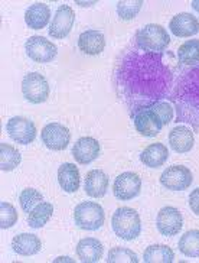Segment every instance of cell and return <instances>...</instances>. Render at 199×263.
<instances>
[{"mask_svg":"<svg viewBox=\"0 0 199 263\" xmlns=\"http://www.w3.org/2000/svg\"><path fill=\"white\" fill-rule=\"evenodd\" d=\"M142 191V178L136 172H123L114 181L113 193L120 201H129L136 198Z\"/></svg>","mask_w":199,"mask_h":263,"instance_id":"obj_9","label":"cell"},{"mask_svg":"<svg viewBox=\"0 0 199 263\" xmlns=\"http://www.w3.org/2000/svg\"><path fill=\"white\" fill-rule=\"evenodd\" d=\"M17 221V211L16 209L9 204V202H0V229H10L13 227Z\"/></svg>","mask_w":199,"mask_h":263,"instance_id":"obj_33","label":"cell"},{"mask_svg":"<svg viewBox=\"0 0 199 263\" xmlns=\"http://www.w3.org/2000/svg\"><path fill=\"white\" fill-rule=\"evenodd\" d=\"M6 132L10 139L21 145H29L36 138V126L35 123L22 116L12 117L6 124Z\"/></svg>","mask_w":199,"mask_h":263,"instance_id":"obj_10","label":"cell"},{"mask_svg":"<svg viewBox=\"0 0 199 263\" xmlns=\"http://www.w3.org/2000/svg\"><path fill=\"white\" fill-rule=\"evenodd\" d=\"M23 97L33 104L45 103L49 97V84L39 72H29L22 80Z\"/></svg>","mask_w":199,"mask_h":263,"instance_id":"obj_6","label":"cell"},{"mask_svg":"<svg viewBox=\"0 0 199 263\" xmlns=\"http://www.w3.org/2000/svg\"><path fill=\"white\" fill-rule=\"evenodd\" d=\"M195 143L193 133L186 126H176L169 133V145L177 154L189 152Z\"/></svg>","mask_w":199,"mask_h":263,"instance_id":"obj_21","label":"cell"},{"mask_svg":"<svg viewBox=\"0 0 199 263\" xmlns=\"http://www.w3.org/2000/svg\"><path fill=\"white\" fill-rule=\"evenodd\" d=\"M173 260V250L165 245H152L143 253V262L146 263H172Z\"/></svg>","mask_w":199,"mask_h":263,"instance_id":"obj_25","label":"cell"},{"mask_svg":"<svg viewBox=\"0 0 199 263\" xmlns=\"http://www.w3.org/2000/svg\"><path fill=\"white\" fill-rule=\"evenodd\" d=\"M44 201V195L39 193L38 190L35 188H25L21 195H19V204H21V209L28 214L31 213L32 210L38 205L39 202Z\"/></svg>","mask_w":199,"mask_h":263,"instance_id":"obj_30","label":"cell"},{"mask_svg":"<svg viewBox=\"0 0 199 263\" xmlns=\"http://www.w3.org/2000/svg\"><path fill=\"white\" fill-rule=\"evenodd\" d=\"M179 252L186 257H199V230H189L179 240Z\"/></svg>","mask_w":199,"mask_h":263,"instance_id":"obj_29","label":"cell"},{"mask_svg":"<svg viewBox=\"0 0 199 263\" xmlns=\"http://www.w3.org/2000/svg\"><path fill=\"white\" fill-rule=\"evenodd\" d=\"M115 236L126 241L137 239L142 233V220L136 210L130 207H120L115 210L111 218Z\"/></svg>","mask_w":199,"mask_h":263,"instance_id":"obj_3","label":"cell"},{"mask_svg":"<svg viewBox=\"0 0 199 263\" xmlns=\"http://www.w3.org/2000/svg\"><path fill=\"white\" fill-rule=\"evenodd\" d=\"M169 101L176 111V123L199 129V64L177 70Z\"/></svg>","mask_w":199,"mask_h":263,"instance_id":"obj_2","label":"cell"},{"mask_svg":"<svg viewBox=\"0 0 199 263\" xmlns=\"http://www.w3.org/2000/svg\"><path fill=\"white\" fill-rule=\"evenodd\" d=\"M189 207L196 216H199V188H195L189 194Z\"/></svg>","mask_w":199,"mask_h":263,"instance_id":"obj_35","label":"cell"},{"mask_svg":"<svg viewBox=\"0 0 199 263\" xmlns=\"http://www.w3.org/2000/svg\"><path fill=\"white\" fill-rule=\"evenodd\" d=\"M143 6L142 0H122L117 3V13L123 21H131Z\"/></svg>","mask_w":199,"mask_h":263,"instance_id":"obj_31","label":"cell"},{"mask_svg":"<svg viewBox=\"0 0 199 263\" xmlns=\"http://www.w3.org/2000/svg\"><path fill=\"white\" fill-rule=\"evenodd\" d=\"M78 48L85 55H99L106 48L104 33L95 29H88L83 32L78 38Z\"/></svg>","mask_w":199,"mask_h":263,"instance_id":"obj_17","label":"cell"},{"mask_svg":"<svg viewBox=\"0 0 199 263\" xmlns=\"http://www.w3.org/2000/svg\"><path fill=\"white\" fill-rule=\"evenodd\" d=\"M12 248L17 255L21 256H33L41 252L42 241L38 236L31 233H22L17 234L15 239L12 240Z\"/></svg>","mask_w":199,"mask_h":263,"instance_id":"obj_22","label":"cell"},{"mask_svg":"<svg viewBox=\"0 0 199 263\" xmlns=\"http://www.w3.org/2000/svg\"><path fill=\"white\" fill-rule=\"evenodd\" d=\"M55 262H74V260L69 257H58V259H55Z\"/></svg>","mask_w":199,"mask_h":263,"instance_id":"obj_36","label":"cell"},{"mask_svg":"<svg viewBox=\"0 0 199 263\" xmlns=\"http://www.w3.org/2000/svg\"><path fill=\"white\" fill-rule=\"evenodd\" d=\"M58 182L62 191L72 194L79 188V171L74 163H62L58 170Z\"/></svg>","mask_w":199,"mask_h":263,"instance_id":"obj_24","label":"cell"},{"mask_svg":"<svg viewBox=\"0 0 199 263\" xmlns=\"http://www.w3.org/2000/svg\"><path fill=\"white\" fill-rule=\"evenodd\" d=\"M25 49L32 61L39 62V64H48V62L54 61L58 54V48L54 42L38 35L28 38L25 44Z\"/></svg>","mask_w":199,"mask_h":263,"instance_id":"obj_7","label":"cell"},{"mask_svg":"<svg viewBox=\"0 0 199 263\" xmlns=\"http://www.w3.org/2000/svg\"><path fill=\"white\" fill-rule=\"evenodd\" d=\"M104 246L99 240L94 237H85L78 241L77 256L81 262L84 263H97L103 257Z\"/></svg>","mask_w":199,"mask_h":263,"instance_id":"obj_19","label":"cell"},{"mask_svg":"<svg viewBox=\"0 0 199 263\" xmlns=\"http://www.w3.org/2000/svg\"><path fill=\"white\" fill-rule=\"evenodd\" d=\"M104 210L98 202L84 201L79 202L74 210V221L81 230L95 232L104 224Z\"/></svg>","mask_w":199,"mask_h":263,"instance_id":"obj_5","label":"cell"},{"mask_svg":"<svg viewBox=\"0 0 199 263\" xmlns=\"http://www.w3.org/2000/svg\"><path fill=\"white\" fill-rule=\"evenodd\" d=\"M169 29L177 38H189L199 32V21L192 13H177L172 17Z\"/></svg>","mask_w":199,"mask_h":263,"instance_id":"obj_16","label":"cell"},{"mask_svg":"<svg viewBox=\"0 0 199 263\" xmlns=\"http://www.w3.org/2000/svg\"><path fill=\"white\" fill-rule=\"evenodd\" d=\"M192 8L195 9L199 13V0H193V2H192Z\"/></svg>","mask_w":199,"mask_h":263,"instance_id":"obj_37","label":"cell"},{"mask_svg":"<svg viewBox=\"0 0 199 263\" xmlns=\"http://www.w3.org/2000/svg\"><path fill=\"white\" fill-rule=\"evenodd\" d=\"M22 161L21 152L8 143H0V170L3 172H10L16 170Z\"/></svg>","mask_w":199,"mask_h":263,"instance_id":"obj_28","label":"cell"},{"mask_svg":"<svg viewBox=\"0 0 199 263\" xmlns=\"http://www.w3.org/2000/svg\"><path fill=\"white\" fill-rule=\"evenodd\" d=\"M177 61L182 65L193 67L199 64V39H189L177 49Z\"/></svg>","mask_w":199,"mask_h":263,"instance_id":"obj_26","label":"cell"},{"mask_svg":"<svg viewBox=\"0 0 199 263\" xmlns=\"http://www.w3.org/2000/svg\"><path fill=\"white\" fill-rule=\"evenodd\" d=\"M54 214V205L51 202H39L35 209L32 210L28 216V224L32 229H41L49 221V218Z\"/></svg>","mask_w":199,"mask_h":263,"instance_id":"obj_27","label":"cell"},{"mask_svg":"<svg viewBox=\"0 0 199 263\" xmlns=\"http://www.w3.org/2000/svg\"><path fill=\"white\" fill-rule=\"evenodd\" d=\"M42 142L51 151H64L67 149L71 140V132L68 127L62 126L61 123H49L41 132Z\"/></svg>","mask_w":199,"mask_h":263,"instance_id":"obj_12","label":"cell"},{"mask_svg":"<svg viewBox=\"0 0 199 263\" xmlns=\"http://www.w3.org/2000/svg\"><path fill=\"white\" fill-rule=\"evenodd\" d=\"M138 257L127 248H113L108 250L107 263H137Z\"/></svg>","mask_w":199,"mask_h":263,"instance_id":"obj_32","label":"cell"},{"mask_svg":"<svg viewBox=\"0 0 199 263\" xmlns=\"http://www.w3.org/2000/svg\"><path fill=\"white\" fill-rule=\"evenodd\" d=\"M107 174L101 170H92L87 174L84 182L85 194L91 198H103L108 191Z\"/></svg>","mask_w":199,"mask_h":263,"instance_id":"obj_18","label":"cell"},{"mask_svg":"<svg viewBox=\"0 0 199 263\" xmlns=\"http://www.w3.org/2000/svg\"><path fill=\"white\" fill-rule=\"evenodd\" d=\"M75 22V13L74 9L68 6V5H61L56 13H55L54 19L49 26V35L54 39H64L69 35V32L74 26Z\"/></svg>","mask_w":199,"mask_h":263,"instance_id":"obj_13","label":"cell"},{"mask_svg":"<svg viewBox=\"0 0 199 263\" xmlns=\"http://www.w3.org/2000/svg\"><path fill=\"white\" fill-rule=\"evenodd\" d=\"M152 108L157 113V116L161 117L163 126H166V124H169L173 120V116H175V107L172 106L170 101H159V103L153 104Z\"/></svg>","mask_w":199,"mask_h":263,"instance_id":"obj_34","label":"cell"},{"mask_svg":"<svg viewBox=\"0 0 199 263\" xmlns=\"http://www.w3.org/2000/svg\"><path fill=\"white\" fill-rule=\"evenodd\" d=\"M184 226V217L181 214V211L175 207H163L157 213L156 217V227L162 236L172 237L176 236L177 233L182 230Z\"/></svg>","mask_w":199,"mask_h":263,"instance_id":"obj_11","label":"cell"},{"mask_svg":"<svg viewBox=\"0 0 199 263\" xmlns=\"http://www.w3.org/2000/svg\"><path fill=\"white\" fill-rule=\"evenodd\" d=\"M134 127L136 130L146 138H154L161 133L163 123H162L161 117L157 116V113L152 107L143 108L140 110L137 115L133 117Z\"/></svg>","mask_w":199,"mask_h":263,"instance_id":"obj_14","label":"cell"},{"mask_svg":"<svg viewBox=\"0 0 199 263\" xmlns=\"http://www.w3.org/2000/svg\"><path fill=\"white\" fill-rule=\"evenodd\" d=\"M193 175L189 168L184 165H172L163 171L161 175V184L170 191H184L191 186Z\"/></svg>","mask_w":199,"mask_h":263,"instance_id":"obj_8","label":"cell"},{"mask_svg":"<svg viewBox=\"0 0 199 263\" xmlns=\"http://www.w3.org/2000/svg\"><path fill=\"white\" fill-rule=\"evenodd\" d=\"M168 158L169 151L163 143H152L140 154V161L149 168H161L168 161Z\"/></svg>","mask_w":199,"mask_h":263,"instance_id":"obj_23","label":"cell"},{"mask_svg":"<svg viewBox=\"0 0 199 263\" xmlns=\"http://www.w3.org/2000/svg\"><path fill=\"white\" fill-rule=\"evenodd\" d=\"M72 156L79 165H90L99 156L98 140L90 136L78 139L72 147Z\"/></svg>","mask_w":199,"mask_h":263,"instance_id":"obj_15","label":"cell"},{"mask_svg":"<svg viewBox=\"0 0 199 263\" xmlns=\"http://www.w3.org/2000/svg\"><path fill=\"white\" fill-rule=\"evenodd\" d=\"M176 80L166 52H150L131 42L118 55L113 71L115 94L133 119L140 110L169 100Z\"/></svg>","mask_w":199,"mask_h":263,"instance_id":"obj_1","label":"cell"},{"mask_svg":"<svg viewBox=\"0 0 199 263\" xmlns=\"http://www.w3.org/2000/svg\"><path fill=\"white\" fill-rule=\"evenodd\" d=\"M133 42L145 51L165 52L170 44V36L162 25L149 24L136 32Z\"/></svg>","mask_w":199,"mask_h":263,"instance_id":"obj_4","label":"cell"},{"mask_svg":"<svg viewBox=\"0 0 199 263\" xmlns=\"http://www.w3.org/2000/svg\"><path fill=\"white\" fill-rule=\"evenodd\" d=\"M49 21H51V8L42 2L31 5L25 13V22L28 25V28L35 29V31L45 28L46 25L49 24Z\"/></svg>","mask_w":199,"mask_h":263,"instance_id":"obj_20","label":"cell"}]
</instances>
